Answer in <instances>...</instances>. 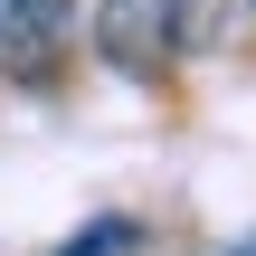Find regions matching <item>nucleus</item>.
Masks as SVG:
<instances>
[{"instance_id":"f257e3e1","label":"nucleus","mask_w":256,"mask_h":256,"mask_svg":"<svg viewBox=\"0 0 256 256\" xmlns=\"http://www.w3.org/2000/svg\"><path fill=\"white\" fill-rule=\"evenodd\" d=\"M95 48H104V66H124V76H162V66L180 57L171 0H95Z\"/></svg>"},{"instance_id":"f03ea898","label":"nucleus","mask_w":256,"mask_h":256,"mask_svg":"<svg viewBox=\"0 0 256 256\" xmlns=\"http://www.w3.org/2000/svg\"><path fill=\"white\" fill-rule=\"evenodd\" d=\"M66 19H76V0H0V66L10 76H48Z\"/></svg>"},{"instance_id":"7ed1b4c3","label":"nucleus","mask_w":256,"mask_h":256,"mask_svg":"<svg viewBox=\"0 0 256 256\" xmlns=\"http://www.w3.org/2000/svg\"><path fill=\"white\" fill-rule=\"evenodd\" d=\"M218 10H228V0H171V38H180V57L218 38Z\"/></svg>"},{"instance_id":"20e7f679","label":"nucleus","mask_w":256,"mask_h":256,"mask_svg":"<svg viewBox=\"0 0 256 256\" xmlns=\"http://www.w3.org/2000/svg\"><path fill=\"white\" fill-rule=\"evenodd\" d=\"M124 238H133V228H124V218H104L95 238H66V247H57V256H114V247H124Z\"/></svg>"},{"instance_id":"39448f33","label":"nucleus","mask_w":256,"mask_h":256,"mask_svg":"<svg viewBox=\"0 0 256 256\" xmlns=\"http://www.w3.org/2000/svg\"><path fill=\"white\" fill-rule=\"evenodd\" d=\"M247 10H256V0H247Z\"/></svg>"}]
</instances>
